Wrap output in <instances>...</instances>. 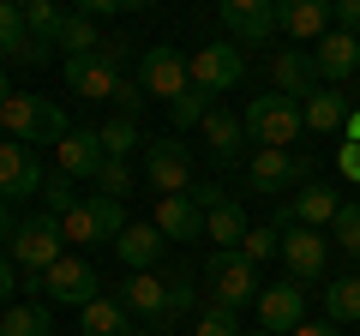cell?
I'll return each mask as SVG.
<instances>
[{
  "label": "cell",
  "mask_w": 360,
  "mask_h": 336,
  "mask_svg": "<svg viewBox=\"0 0 360 336\" xmlns=\"http://www.w3.org/2000/svg\"><path fill=\"white\" fill-rule=\"evenodd\" d=\"M60 246H66L60 217H49V210H42V217H25V222H18V234H13V252H6V259H13L25 276H42L49 264H60V259H66Z\"/></svg>",
  "instance_id": "5b68a950"
},
{
  "label": "cell",
  "mask_w": 360,
  "mask_h": 336,
  "mask_svg": "<svg viewBox=\"0 0 360 336\" xmlns=\"http://www.w3.org/2000/svg\"><path fill=\"white\" fill-rule=\"evenodd\" d=\"M156 234L162 240H205V210L193 205V193H174V198H156Z\"/></svg>",
  "instance_id": "603a6c76"
},
{
  "label": "cell",
  "mask_w": 360,
  "mask_h": 336,
  "mask_svg": "<svg viewBox=\"0 0 360 336\" xmlns=\"http://www.w3.org/2000/svg\"><path fill=\"white\" fill-rule=\"evenodd\" d=\"M205 115H210V91H198V84L180 96L174 108H168V120H174V127H205Z\"/></svg>",
  "instance_id": "d590c367"
},
{
  "label": "cell",
  "mask_w": 360,
  "mask_h": 336,
  "mask_svg": "<svg viewBox=\"0 0 360 336\" xmlns=\"http://www.w3.org/2000/svg\"><path fill=\"white\" fill-rule=\"evenodd\" d=\"M307 174H312V162L295 156V150H252V162H246L252 193H288V186H300Z\"/></svg>",
  "instance_id": "9a60e30c"
},
{
  "label": "cell",
  "mask_w": 360,
  "mask_h": 336,
  "mask_svg": "<svg viewBox=\"0 0 360 336\" xmlns=\"http://www.w3.org/2000/svg\"><path fill=\"white\" fill-rule=\"evenodd\" d=\"M162 246H168V240L156 234V222H127V234L115 240V259L127 264L132 276H139V271H156V259H162Z\"/></svg>",
  "instance_id": "cb8c5ba5"
},
{
  "label": "cell",
  "mask_w": 360,
  "mask_h": 336,
  "mask_svg": "<svg viewBox=\"0 0 360 336\" xmlns=\"http://www.w3.org/2000/svg\"><path fill=\"white\" fill-rule=\"evenodd\" d=\"M348 144H360V108L348 115Z\"/></svg>",
  "instance_id": "c3c4849f"
},
{
  "label": "cell",
  "mask_w": 360,
  "mask_h": 336,
  "mask_svg": "<svg viewBox=\"0 0 360 336\" xmlns=\"http://www.w3.org/2000/svg\"><path fill=\"white\" fill-rule=\"evenodd\" d=\"M60 234L72 246H115L120 234H127V205H120V198H103V193H84L60 217Z\"/></svg>",
  "instance_id": "277c9868"
},
{
  "label": "cell",
  "mask_w": 360,
  "mask_h": 336,
  "mask_svg": "<svg viewBox=\"0 0 360 336\" xmlns=\"http://www.w3.org/2000/svg\"><path fill=\"white\" fill-rule=\"evenodd\" d=\"M240 127L252 132L258 150H288V144L300 138V127H307V115H300L295 96L270 91V96H252V103L240 108Z\"/></svg>",
  "instance_id": "6da1fadb"
},
{
  "label": "cell",
  "mask_w": 360,
  "mask_h": 336,
  "mask_svg": "<svg viewBox=\"0 0 360 336\" xmlns=\"http://www.w3.org/2000/svg\"><path fill=\"white\" fill-rule=\"evenodd\" d=\"M252 336H270V330H252Z\"/></svg>",
  "instance_id": "f907efd6"
},
{
  "label": "cell",
  "mask_w": 360,
  "mask_h": 336,
  "mask_svg": "<svg viewBox=\"0 0 360 336\" xmlns=\"http://www.w3.org/2000/svg\"><path fill=\"white\" fill-rule=\"evenodd\" d=\"M144 103H150V96H144L139 84H120V96H115V108H120V115H132V120H139V108H144Z\"/></svg>",
  "instance_id": "7bdbcfd3"
},
{
  "label": "cell",
  "mask_w": 360,
  "mask_h": 336,
  "mask_svg": "<svg viewBox=\"0 0 360 336\" xmlns=\"http://www.w3.org/2000/svg\"><path fill=\"white\" fill-rule=\"evenodd\" d=\"M193 336H240V312H229V306H198Z\"/></svg>",
  "instance_id": "e575fe53"
},
{
  "label": "cell",
  "mask_w": 360,
  "mask_h": 336,
  "mask_svg": "<svg viewBox=\"0 0 360 336\" xmlns=\"http://www.w3.org/2000/svg\"><path fill=\"white\" fill-rule=\"evenodd\" d=\"M193 205L205 210V240L217 246V252H240V240L252 234V222H246L240 198L222 193V186H193Z\"/></svg>",
  "instance_id": "8992f818"
},
{
  "label": "cell",
  "mask_w": 360,
  "mask_h": 336,
  "mask_svg": "<svg viewBox=\"0 0 360 336\" xmlns=\"http://www.w3.org/2000/svg\"><path fill=\"white\" fill-rule=\"evenodd\" d=\"M120 306L144 312V318H168V276H156V271L127 276V283H120Z\"/></svg>",
  "instance_id": "d4e9b609"
},
{
  "label": "cell",
  "mask_w": 360,
  "mask_h": 336,
  "mask_svg": "<svg viewBox=\"0 0 360 336\" xmlns=\"http://www.w3.org/2000/svg\"><path fill=\"white\" fill-rule=\"evenodd\" d=\"M0 60H18V66L49 60V42H37L25 30V6H13V0H0Z\"/></svg>",
  "instance_id": "ffe728a7"
},
{
  "label": "cell",
  "mask_w": 360,
  "mask_h": 336,
  "mask_svg": "<svg viewBox=\"0 0 360 336\" xmlns=\"http://www.w3.org/2000/svg\"><path fill=\"white\" fill-rule=\"evenodd\" d=\"M30 288H42V300H60V306H78V312H84L90 300H103L96 295V288H103L96 271H90L84 259H72V252H66L60 264H49L42 276H30Z\"/></svg>",
  "instance_id": "9c48e42d"
},
{
  "label": "cell",
  "mask_w": 360,
  "mask_h": 336,
  "mask_svg": "<svg viewBox=\"0 0 360 336\" xmlns=\"http://www.w3.org/2000/svg\"><path fill=\"white\" fill-rule=\"evenodd\" d=\"M18 234V217H13V205H0V240H13Z\"/></svg>",
  "instance_id": "7dc6e473"
},
{
  "label": "cell",
  "mask_w": 360,
  "mask_h": 336,
  "mask_svg": "<svg viewBox=\"0 0 360 336\" xmlns=\"http://www.w3.org/2000/svg\"><path fill=\"white\" fill-rule=\"evenodd\" d=\"M283 264H288V276L295 283H319L324 276V264H330V234L324 228H283Z\"/></svg>",
  "instance_id": "5bb4252c"
},
{
  "label": "cell",
  "mask_w": 360,
  "mask_h": 336,
  "mask_svg": "<svg viewBox=\"0 0 360 336\" xmlns=\"http://www.w3.org/2000/svg\"><path fill=\"white\" fill-rule=\"evenodd\" d=\"M0 127H6V138H18V144H60L66 132H72V120H66L49 96L13 91L6 108H0Z\"/></svg>",
  "instance_id": "7a4b0ae2"
},
{
  "label": "cell",
  "mask_w": 360,
  "mask_h": 336,
  "mask_svg": "<svg viewBox=\"0 0 360 336\" xmlns=\"http://www.w3.org/2000/svg\"><path fill=\"white\" fill-rule=\"evenodd\" d=\"M276 30H288V37H295V49H300V42L330 37L336 18H330V6H324V0H276Z\"/></svg>",
  "instance_id": "d6986e66"
},
{
  "label": "cell",
  "mask_w": 360,
  "mask_h": 336,
  "mask_svg": "<svg viewBox=\"0 0 360 336\" xmlns=\"http://www.w3.org/2000/svg\"><path fill=\"white\" fill-rule=\"evenodd\" d=\"M103 162H108L103 138H96V132H84V127H72L60 144H54V174H66V181H96V174H103Z\"/></svg>",
  "instance_id": "2e32d148"
},
{
  "label": "cell",
  "mask_w": 360,
  "mask_h": 336,
  "mask_svg": "<svg viewBox=\"0 0 360 336\" xmlns=\"http://www.w3.org/2000/svg\"><path fill=\"white\" fill-rule=\"evenodd\" d=\"M336 210H342V198H336V186H324V181H307L300 186V198H288L283 205V217H276V228H324V222H336Z\"/></svg>",
  "instance_id": "e0dca14e"
},
{
  "label": "cell",
  "mask_w": 360,
  "mask_h": 336,
  "mask_svg": "<svg viewBox=\"0 0 360 336\" xmlns=\"http://www.w3.org/2000/svg\"><path fill=\"white\" fill-rule=\"evenodd\" d=\"M193 306H198L193 276H168V318H180V312H193Z\"/></svg>",
  "instance_id": "ab89813d"
},
{
  "label": "cell",
  "mask_w": 360,
  "mask_h": 336,
  "mask_svg": "<svg viewBox=\"0 0 360 336\" xmlns=\"http://www.w3.org/2000/svg\"><path fill=\"white\" fill-rule=\"evenodd\" d=\"M258 330L270 336H295L300 324H307V288L288 276V283H264V295H258Z\"/></svg>",
  "instance_id": "8fae6325"
},
{
  "label": "cell",
  "mask_w": 360,
  "mask_h": 336,
  "mask_svg": "<svg viewBox=\"0 0 360 336\" xmlns=\"http://www.w3.org/2000/svg\"><path fill=\"white\" fill-rule=\"evenodd\" d=\"M6 96H13V78H6V66H0V108H6Z\"/></svg>",
  "instance_id": "681fc988"
},
{
  "label": "cell",
  "mask_w": 360,
  "mask_h": 336,
  "mask_svg": "<svg viewBox=\"0 0 360 336\" xmlns=\"http://www.w3.org/2000/svg\"><path fill=\"white\" fill-rule=\"evenodd\" d=\"M336 168H342L348 181L360 186V144H342V150H336Z\"/></svg>",
  "instance_id": "ee69618b"
},
{
  "label": "cell",
  "mask_w": 360,
  "mask_h": 336,
  "mask_svg": "<svg viewBox=\"0 0 360 336\" xmlns=\"http://www.w3.org/2000/svg\"><path fill=\"white\" fill-rule=\"evenodd\" d=\"M66 18L72 13H60L54 0H25V30L37 42H49V49H60V30H66Z\"/></svg>",
  "instance_id": "4dcf8cb0"
},
{
  "label": "cell",
  "mask_w": 360,
  "mask_h": 336,
  "mask_svg": "<svg viewBox=\"0 0 360 336\" xmlns=\"http://www.w3.org/2000/svg\"><path fill=\"white\" fill-rule=\"evenodd\" d=\"M0 336H54V312L42 300H13L0 312Z\"/></svg>",
  "instance_id": "f1b7e54d"
},
{
  "label": "cell",
  "mask_w": 360,
  "mask_h": 336,
  "mask_svg": "<svg viewBox=\"0 0 360 336\" xmlns=\"http://www.w3.org/2000/svg\"><path fill=\"white\" fill-rule=\"evenodd\" d=\"M96 193H103V198H120V205H127V193H132V168L120 162V156H108V162H103V174H96Z\"/></svg>",
  "instance_id": "8d00e7d4"
},
{
  "label": "cell",
  "mask_w": 360,
  "mask_h": 336,
  "mask_svg": "<svg viewBox=\"0 0 360 336\" xmlns=\"http://www.w3.org/2000/svg\"><path fill=\"white\" fill-rule=\"evenodd\" d=\"M300 115H307V127L312 132H336V127H348V115H354V103H348L336 84H319V91L300 103Z\"/></svg>",
  "instance_id": "4316f807"
},
{
  "label": "cell",
  "mask_w": 360,
  "mask_h": 336,
  "mask_svg": "<svg viewBox=\"0 0 360 336\" xmlns=\"http://www.w3.org/2000/svg\"><path fill=\"white\" fill-rule=\"evenodd\" d=\"M295 336H342V330H336V324L330 318H307V324H300V330Z\"/></svg>",
  "instance_id": "bcb514c9"
},
{
  "label": "cell",
  "mask_w": 360,
  "mask_h": 336,
  "mask_svg": "<svg viewBox=\"0 0 360 336\" xmlns=\"http://www.w3.org/2000/svg\"><path fill=\"white\" fill-rule=\"evenodd\" d=\"M42 174L37 156H30V144L18 138H0V205H18V198H37L42 193Z\"/></svg>",
  "instance_id": "4fadbf2b"
},
{
  "label": "cell",
  "mask_w": 360,
  "mask_h": 336,
  "mask_svg": "<svg viewBox=\"0 0 360 336\" xmlns=\"http://www.w3.org/2000/svg\"><path fill=\"white\" fill-rule=\"evenodd\" d=\"M144 181H150L162 198L193 193V150H186V138H180V132H162V138L144 144Z\"/></svg>",
  "instance_id": "52a82bcc"
},
{
  "label": "cell",
  "mask_w": 360,
  "mask_h": 336,
  "mask_svg": "<svg viewBox=\"0 0 360 336\" xmlns=\"http://www.w3.org/2000/svg\"><path fill=\"white\" fill-rule=\"evenodd\" d=\"M240 252H246L252 264H264V259H283V228H252V234L240 240Z\"/></svg>",
  "instance_id": "74e56055"
},
{
  "label": "cell",
  "mask_w": 360,
  "mask_h": 336,
  "mask_svg": "<svg viewBox=\"0 0 360 336\" xmlns=\"http://www.w3.org/2000/svg\"><path fill=\"white\" fill-rule=\"evenodd\" d=\"M324 312H330V324L342 330V324H360V276H336L330 288H324Z\"/></svg>",
  "instance_id": "f546056e"
},
{
  "label": "cell",
  "mask_w": 360,
  "mask_h": 336,
  "mask_svg": "<svg viewBox=\"0 0 360 336\" xmlns=\"http://www.w3.org/2000/svg\"><path fill=\"white\" fill-rule=\"evenodd\" d=\"M78 198H84V193H72V181H66V174H49V181H42V205H49V217H66Z\"/></svg>",
  "instance_id": "f35d334b"
},
{
  "label": "cell",
  "mask_w": 360,
  "mask_h": 336,
  "mask_svg": "<svg viewBox=\"0 0 360 336\" xmlns=\"http://www.w3.org/2000/svg\"><path fill=\"white\" fill-rule=\"evenodd\" d=\"M60 49H66V60H72V54H103L108 42H103V30H96V18L72 13V18H66V30H60Z\"/></svg>",
  "instance_id": "1f68e13d"
},
{
  "label": "cell",
  "mask_w": 360,
  "mask_h": 336,
  "mask_svg": "<svg viewBox=\"0 0 360 336\" xmlns=\"http://www.w3.org/2000/svg\"><path fill=\"white\" fill-rule=\"evenodd\" d=\"M205 288H210V306H229V312L258 306V295H264L258 264L246 252H210L205 259Z\"/></svg>",
  "instance_id": "3957f363"
},
{
  "label": "cell",
  "mask_w": 360,
  "mask_h": 336,
  "mask_svg": "<svg viewBox=\"0 0 360 336\" xmlns=\"http://www.w3.org/2000/svg\"><path fill=\"white\" fill-rule=\"evenodd\" d=\"M312 66H319V78H330V84H348V78L360 72V37H348V30L319 37L312 42Z\"/></svg>",
  "instance_id": "44dd1931"
},
{
  "label": "cell",
  "mask_w": 360,
  "mask_h": 336,
  "mask_svg": "<svg viewBox=\"0 0 360 336\" xmlns=\"http://www.w3.org/2000/svg\"><path fill=\"white\" fill-rule=\"evenodd\" d=\"M78 336H144V330H132V312L103 295V300H90L78 312Z\"/></svg>",
  "instance_id": "484cf974"
},
{
  "label": "cell",
  "mask_w": 360,
  "mask_h": 336,
  "mask_svg": "<svg viewBox=\"0 0 360 336\" xmlns=\"http://www.w3.org/2000/svg\"><path fill=\"white\" fill-rule=\"evenodd\" d=\"M330 246H342L348 259H360V198H348L330 222Z\"/></svg>",
  "instance_id": "836d02e7"
},
{
  "label": "cell",
  "mask_w": 360,
  "mask_h": 336,
  "mask_svg": "<svg viewBox=\"0 0 360 336\" xmlns=\"http://www.w3.org/2000/svg\"><path fill=\"white\" fill-rule=\"evenodd\" d=\"M13 271H18L13 259H0V306H13V288H18V283H13Z\"/></svg>",
  "instance_id": "f6af8a7d"
},
{
  "label": "cell",
  "mask_w": 360,
  "mask_h": 336,
  "mask_svg": "<svg viewBox=\"0 0 360 336\" xmlns=\"http://www.w3.org/2000/svg\"><path fill=\"white\" fill-rule=\"evenodd\" d=\"M60 72H66V84H72V96H90V103H115L120 84H127L120 66H115V54H72Z\"/></svg>",
  "instance_id": "7c38bea8"
},
{
  "label": "cell",
  "mask_w": 360,
  "mask_h": 336,
  "mask_svg": "<svg viewBox=\"0 0 360 336\" xmlns=\"http://www.w3.org/2000/svg\"><path fill=\"white\" fill-rule=\"evenodd\" d=\"M222 25H229V42H264L276 30V0H229L222 6Z\"/></svg>",
  "instance_id": "7402d4cb"
},
{
  "label": "cell",
  "mask_w": 360,
  "mask_h": 336,
  "mask_svg": "<svg viewBox=\"0 0 360 336\" xmlns=\"http://www.w3.org/2000/svg\"><path fill=\"white\" fill-rule=\"evenodd\" d=\"M270 84L295 103H307L319 91V66H312V49H276L270 54Z\"/></svg>",
  "instance_id": "ac0fdd59"
},
{
  "label": "cell",
  "mask_w": 360,
  "mask_h": 336,
  "mask_svg": "<svg viewBox=\"0 0 360 336\" xmlns=\"http://www.w3.org/2000/svg\"><path fill=\"white\" fill-rule=\"evenodd\" d=\"M96 138H103L108 156H120V162H127V156L139 150V120H132V115H115L108 127H96Z\"/></svg>",
  "instance_id": "d6a6232c"
},
{
  "label": "cell",
  "mask_w": 360,
  "mask_h": 336,
  "mask_svg": "<svg viewBox=\"0 0 360 336\" xmlns=\"http://www.w3.org/2000/svg\"><path fill=\"white\" fill-rule=\"evenodd\" d=\"M330 18H336V30L360 37V0H336V6H330Z\"/></svg>",
  "instance_id": "60d3db41"
},
{
  "label": "cell",
  "mask_w": 360,
  "mask_h": 336,
  "mask_svg": "<svg viewBox=\"0 0 360 336\" xmlns=\"http://www.w3.org/2000/svg\"><path fill=\"white\" fill-rule=\"evenodd\" d=\"M198 132H205V150L217 156V162H234V156H240V138H246L240 115H229V108H210Z\"/></svg>",
  "instance_id": "83f0119b"
},
{
  "label": "cell",
  "mask_w": 360,
  "mask_h": 336,
  "mask_svg": "<svg viewBox=\"0 0 360 336\" xmlns=\"http://www.w3.org/2000/svg\"><path fill=\"white\" fill-rule=\"evenodd\" d=\"M127 6H139V0H84L78 13L84 18H115V13H127Z\"/></svg>",
  "instance_id": "b9f144b4"
},
{
  "label": "cell",
  "mask_w": 360,
  "mask_h": 336,
  "mask_svg": "<svg viewBox=\"0 0 360 336\" xmlns=\"http://www.w3.org/2000/svg\"><path fill=\"white\" fill-rule=\"evenodd\" d=\"M186 72H193V84L198 91H240L246 84V54H240V42H205V49L186 60Z\"/></svg>",
  "instance_id": "30bf717a"
},
{
  "label": "cell",
  "mask_w": 360,
  "mask_h": 336,
  "mask_svg": "<svg viewBox=\"0 0 360 336\" xmlns=\"http://www.w3.org/2000/svg\"><path fill=\"white\" fill-rule=\"evenodd\" d=\"M139 91H144V96H162V103L174 108L180 96L193 91V72H186V54H180V49H168V42L144 49V60H139Z\"/></svg>",
  "instance_id": "ba28073f"
}]
</instances>
